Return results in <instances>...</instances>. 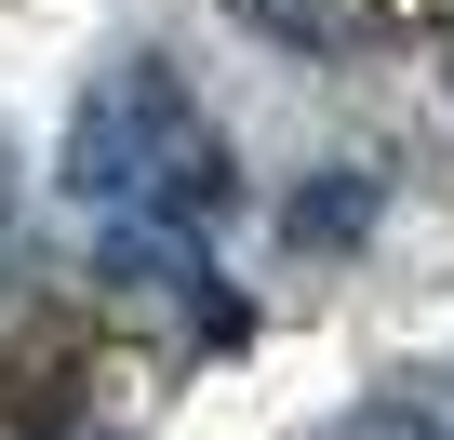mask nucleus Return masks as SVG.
<instances>
[{
	"label": "nucleus",
	"instance_id": "1",
	"mask_svg": "<svg viewBox=\"0 0 454 440\" xmlns=\"http://www.w3.org/2000/svg\"><path fill=\"white\" fill-rule=\"evenodd\" d=\"M67 187L107 213H147V228H214L241 200V160H227V134L187 107V81L160 54H121L67 120Z\"/></svg>",
	"mask_w": 454,
	"mask_h": 440
},
{
	"label": "nucleus",
	"instance_id": "2",
	"mask_svg": "<svg viewBox=\"0 0 454 440\" xmlns=\"http://www.w3.org/2000/svg\"><path fill=\"white\" fill-rule=\"evenodd\" d=\"M227 14H241L254 41H281V54H334L361 14H348V0H227Z\"/></svg>",
	"mask_w": 454,
	"mask_h": 440
},
{
	"label": "nucleus",
	"instance_id": "3",
	"mask_svg": "<svg viewBox=\"0 0 454 440\" xmlns=\"http://www.w3.org/2000/svg\"><path fill=\"white\" fill-rule=\"evenodd\" d=\"M361 228H374V174H321L294 200V241H361Z\"/></svg>",
	"mask_w": 454,
	"mask_h": 440
}]
</instances>
